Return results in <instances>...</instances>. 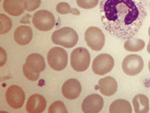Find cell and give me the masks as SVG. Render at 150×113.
Here are the masks:
<instances>
[{
	"mask_svg": "<svg viewBox=\"0 0 150 113\" xmlns=\"http://www.w3.org/2000/svg\"><path fill=\"white\" fill-rule=\"evenodd\" d=\"M104 28L119 39L132 38L147 16L146 0H101L99 5Z\"/></svg>",
	"mask_w": 150,
	"mask_h": 113,
	"instance_id": "1",
	"label": "cell"
},
{
	"mask_svg": "<svg viewBox=\"0 0 150 113\" xmlns=\"http://www.w3.org/2000/svg\"><path fill=\"white\" fill-rule=\"evenodd\" d=\"M45 69V61L43 56L38 53L29 55L26 59L25 64L22 66L24 76L30 81H37L40 72Z\"/></svg>",
	"mask_w": 150,
	"mask_h": 113,
	"instance_id": "2",
	"label": "cell"
},
{
	"mask_svg": "<svg viewBox=\"0 0 150 113\" xmlns=\"http://www.w3.org/2000/svg\"><path fill=\"white\" fill-rule=\"evenodd\" d=\"M52 42L63 47L71 48L76 46L79 36L77 32L70 27H63L52 33Z\"/></svg>",
	"mask_w": 150,
	"mask_h": 113,
	"instance_id": "3",
	"label": "cell"
},
{
	"mask_svg": "<svg viewBox=\"0 0 150 113\" xmlns=\"http://www.w3.org/2000/svg\"><path fill=\"white\" fill-rule=\"evenodd\" d=\"M90 53L84 47H77L71 54V65L76 71H86L90 65Z\"/></svg>",
	"mask_w": 150,
	"mask_h": 113,
	"instance_id": "4",
	"label": "cell"
},
{
	"mask_svg": "<svg viewBox=\"0 0 150 113\" xmlns=\"http://www.w3.org/2000/svg\"><path fill=\"white\" fill-rule=\"evenodd\" d=\"M48 65L55 71L64 70L68 64V54L62 47H53L47 53Z\"/></svg>",
	"mask_w": 150,
	"mask_h": 113,
	"instance_id": "5",
	"label": "cell"
},
{
	"mask_svg": "<svg viewBox=\"0 0 150 113\" xmlns=\"http://www.w3.org/2000/svg\"><path fill=\"white\" fill-rule=\"evenodd\" d=\"M55 17L47 10H39L33 16V24L36 29L47 32L55 26Z\"/></svg>",
	"mask_w": 150,
	"mask_h": 113,
	"instance_id": "6",
	"label": "cell"
},
{
	"mask_svg": "<svg viewBox=\"0 0 150 113\" xmlns=\"http://www.w3.org/2000/svg\"><path fill=\"white\" fill-rule=\"evenodd\" d=\"M84 39L87 46L94 51H99L105 44V35L97 27H89L85 31Z\"/></svg>",
	"mask_w": 150,
	"mask_h": 113,
	"instance_id": "7",
	"label": "cell"
},
{
	"mask_svg": "<svg viewBox=\"0 0 150 113\" xmlns=\"http://www.w3.org/2000/svg\"><path fill=\"white\" fill-rule=\"evenodd\" d=\"M115 64L114 59L108 54H100L93 61L92 70L97 75H105L110 71Z\"/></svg>",
	"mask_w": 150,
	"mask_h": 113,
	"instance_id": "8",
	"label": "cell"
},
{
	"mask_svg": "<svg viewBox=\"0 0 150 113\" xmlns=\"http://www.w3.org/2000/svg\"><path fill=\"white\" fill-rule=\"evenodd\" d=\"M144 69V60L140 56L132 54L127 56L122 61V70L127 75L139 74Z\"/></svg>",
	"mask_w": 150,
	"mask_h": 113,
	"instance_id": "9",
	"label": "cell"
},
{
	"mask_svg": "<svg viewBox=\"0 0 150 113\" xmlns=\"http://www.w3.org/2000/svg\"><path fill=\"white\" fill-rule=\"evenodd\" d=\"M6 99L12 109H21L24 104V91L18 85H10L6 91Z\"/></svg>",
	"mask_w": 150,
	"mask_h": 113,
	"instance_id": "10",
	"label": "cell"
},
{
	"mask_svg": "<svg viewBox=\"0 0 150 113\" xmlns=\"http://www.w3.org/2000/svg\"><path fill=\"white\" fill-rule=\"evenodd\" d=\"M104 106L102 97L97 94H92L86 97L82 104V110L84 113H98Z\"/></svg>",
	"mask_w": 150,
	"mask_h": 113,
	"instance_id": "11",
	"label": "cell"
},
{
	"mask_svg": "<svg viewBox=\"0 0 150 113\" xmlns=\"http://www.w3.org/2000/svg\"><path fill=\"white\" fill-rule=\"evenodd\" d=\"M82 91V86L81 83L76 79H70L67 80L64 83H63L61 92L63 97L67 99H76Z\"/></svg>",
	"mask_w": 150,
	"mask_h": 113,
	"instance_id": "12",
	"label": "cell"
},
{
	"mask_svg": "<svg viewBox=\"0 0 150 113\" xmlns=\"http://www.w3.org/2000/svg\"><path fill=\"white\" fill-rule=\"evenodd\" d=\"M47 108V100L43 95L34 94L28 98L26 110L29 113H41Z\"/></svg>",
	"mask_w": 150,
	"mask_h": 113,
	"instance_id": "13",
	"label": "cell"
},
{
	"mask_svg": "<svg viewBox=\"0 0 150 113\" xmlns=\"http://www.w3.org/2000/svg\"><path fill=\"white\" fill-rule=\"evenodd\" d=\"M3 8L11 16H20L26 9L25 0H4Z\"/></svg>",
	"mask_w": 150,
	"mask_h": 113,
	"instance_id": "14",
	"label": "cell"
},
{
	"mask_svg": "<svg viewBox=\"0 0 150 113\" xmlns=\"http://www.w3.org/2000/svg\"><path fill=\"white\" fill-rule=\"evenodd\" d=\"M98 87H99V91L102 95H107V97H110V95H113L117 92L118 83L113 77L107 76L99 80Z\"/></svg>",
	"mask_w": 150,
	"mask_h": 113,
	"instance_id": "15",
	"label": "cell"
},
{
	"mask_svg": "<svg viewBox=\"0 0 150 113\" xmlns=\"http://www.w3.org/2000/svg\"><path fill=\"white\" fill-rule=\"evenodd\" d=\"M14 39L16 43L21 44V46L28 44L33 39L32 28L26 25L19 26L14 32Z\"/></svg>",
	"mask_w": 150,
	"mask_h": 113,
	"instance_id": "16",
	"label": "cell"
},
{
	"mask_svg": "<svg viewBox=\"0 0 150 113\" xmlns=\"http://www.w3.org/2000/svg\"><path fill=\"white\" fill-rule=\"evenodd\" d=\"M135 113H147L149 111V100L145 95H136L132 99Z\"/></svg>",
	"mask_w": 150,
	"mask_h": 113,
	"instance_id": "17",
	"label": "cell"
},
{
	"mask_svg": "<svg viewBox=\"0 0 150 113\" xmlns=\"http://www.w3.org/2000/svg\"><path fill=\"white\" fill-rule=\"evenodd\" d=\"M132 106L129 101L125 99H118L111 103L109 107L110 113H132Z\"/></svg>",
	"mask_w": 150,
	"mask_h": 113,
	"instance_id": "18",
	"label": "cell"
},
{
	"mask_svg": "<svg viewBox=\"0 0 150 113\" xmlns=\"http://www.w3.org/2000/svg\"><path fill=\"white\" fill-rule=\"evenodd\" d=\"M145 41L138 38L127 39L124 43V48L130 52H139L145 47Z\"/></svg>",
	"mask_w": 150,
	"mask_h": 113,
	"instance_id": "19",
	"label": "cell"
},
{
	"mask_svg": "<svg viewBox=\"0 0 150 113\" xmlns=\"http://www.w3.org/2000/svg\"><path fill=\"white\" fill-rule=\"evenodd\" d=\"M57 9V12L62 14V15H65V14H69V13H71L73 15H80V11L76 8H71L70 7V5L66 2H60L57 5L56 7Z\"/></svg>",
	"mask_w": 150,
	"mask_h": 113,
	"instance_id": "20",
	"label": "cell"
},
{
	"mask_svg": "<svg viewBox=\"0 0 150 113\" xmlns=\"http://www.w3.org/2000/svg\"><path fill=\"white\" fill-rule=\"evenodd\" d=\"M0 23H1V25H0V33L1 35L7 33L12 27V21L5 14L0 15Z\"/></svg>",
	"mask_w": 150,
	"mask_h": 113,
	"instance_id": "21",
	"label": "cell"
},
{
	"mask_svg": "<svg viewBox=\"0 0 150 113\" xmlns=\"http://www.w3.org/2000/svg\"><path fill=\"white\" fill-rule=\"evenodd\" d=\"M68 110L64 103L61 101H56L52 103L48 109V113H67Z\"/></svg>",
	"mask_w": 150,
	"mask_h": 113,
	"instance_id": "22",
	"label": "cell"
},
{
	"mask_svg": "<svg viewBox=\"0 0 150 113\" xmlns=\"http://www.w3.org/2000/svg\"><path fill=\"white\" fill-rule=\"evenodd\" d=\"M77 5L84 9L94 8L98 4V0H76Z\"/></svg>",
	"mask_w": 150,
	"mask_h": 113,
	"instance_id": "23",
	"label": "cell"
},
{
	"mask_svg": "<svg viewBox=\"0 0 150 113\" xmlns=\"http://www.w3.org/2000/svg\"><path fill=\"white\" fill-rule=\"evenodd\" d=\"M26 2V10L33 11L37 9L41 5V0H25Z\"/></svg>",
	"mask_w": 150,
	"mask_h": 113,
	"instance_id": "24",
	"label": "cell"
},
{
	"mask_svg": "<svg viewBox=\"0 0 150 113\" xmlns=\"http://www.w3.org/2000/svg\"><path fill=\"white\" fill-rule=\"evenodd\" d=\"M147 52L150 54V39H149V43H148V46H147Z\"/></svg>",
	"mask_w": 150,
	"mask_h": 113,
	"instance_id": "25",
	"label": "cell"
},
{
	"mask_svg": "<svg viewBox=\"0 0 150 113\" xmlns=\"http://www.w3.org/2000/svg\"><path fill=\"white\" fill-rule=\"evenodd\" d=\"M148 35H149V37H150V27L148 28Z\"/></svg>",
	"mask_w": 150,
	"mask_h": 113,
	"instance_id": "26",
	"label": "cell"
},
{
	"mask_svg": "<svg viewBox=\"0 0 150 113\" xmlns=\"http://www.w3.org/2000/svg\"><path fill=\"white\" fill-rule=\"evenodd\" d=\"M148 69H149V71H150V60H149V63H148Z\"/></svg>",
	"mask_w": 150,
	"mask_h": 113,
	"instance_id": "27",
	"label": "cell"
}]
</instances>
